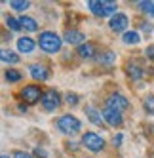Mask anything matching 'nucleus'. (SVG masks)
Listing matches in <instances>:
<instances>
[{
	"label": "nucleus",
	"instance_id": "24",
	"mask_svg": "<svg viewBox=\"0 0 154 158\" xmlns=\"http://www.w3.org/2000/svg\"><path fill=\"white\" fill-rule=\"evenodd\" d=\"M143 105H145V110L148 112V114H154V95H148Z\"/></svg>",
	"mask_w": 154,
	"mask_h": 158
},
{
	"label": "nucleus",
	"instance_id": "6",
	"mask_svg": "<svg viewBox=\"0 0 154 158\" xmlns=\"http://www.w3.org/2000/svg\"><path fill=\"white\" fill-rule=\"evenodd\" d=\"M42 92H40V88L38 86H25L23 89H21V99L25 101V103H36L38 99H42V95H40Z\"/></svg>",
	"mask_w": 154,
	"mask_h": 158
},
{
	"label": "nucleus",
	"instance_id": "14",
	"mask_svg": "<svg viewBox=\"0 0 154 158\" xmlns=\"http://www.w3.org/2000/svg\"><path fill=\"white\" fill-rule=\"evenodd\" d=\"M17 19H19V23H21V29H23L25 32H34L38 29V23L32 17H29V15H21Z\"/></svg>",
	"mask_w": 154,
	"mask_h": 158
},
{
	"label": "nucleus",
	"instance_id": "9",
	"mask_svg": "<svg viewBox=\"0 0 154 158\" xmlns=\"http://www.w3.org/2000/svg\"><path fill=\"white\" fill-rule=\"evenodd\" d=\"M108 27H111L114 32H126V27H128V15L126 14H114L108 21Z\"/></svg>",
	"mask_w": 154,
	"mask_h": 158
},
{
	"label": "nucleus",
	"instance_id": "27",
	"mask_svg": "<svg viewBox=\"0 0 154 158\" xmlns=\"http://www.w3.org/2000/svg\"><path fill=\"white\" fill-rule=\"evenodd\" d=\"M14 158H32V156H30V154H27V152H23V151H17Z\"/></svg>",
	"mask_w": 154,
	"mask_h": 158
},
{
	"label": "nucleus",
	"instance_id": "26",
	"mask_svg": "<svg viewBox=\"0 0 154 158\" xmlns=\"http://www.w3.org/2000/svg\"><path fill=\"white\" fill-rule=\"evenodd\" d=\"M145 53H147V57H148L150 61H154V44H152V46H148V48L145 50Z\"/></svg>",
	"mask_w": 154,
	"mask_h": 158
},
{
	"label": "nucleus",
	"instance_id": "25",
	"mask_svg": "<svg viewBox=\"0 0 154 158\" xmlns=\"http://www.w3.org/2000/svg\"><path fill=\"white\" fill-rule=\"evenodd\" d=\"M65 101H67L69 105H76V103H78V97H76L74 94H67V97H65Z\"/></svg>",
	"mask_w": 154,
	"mask_h": 158
},
{
	"label": "nucleus",
	"instance_id": "31",
	"mask_svg": "<svg viewBox=\"0 0 154 158\" xmlns=\"http://www.w3.org/2000/svg\"><path fill=\"white\" fill-rule=\"evenodd\" d=\"M2 158H10V156H8V154H2Z\"/></svg>",
	"mask_w": 154,
	"mask_h": 158
},
{
	"label": "nucleus",
	"instance_id": "17",
	"mask_svg": "<svg viewBox=\"0 0 154 158\" xmlns=\"http://www.w3.org/2000/svg\"><path fill=\"white\" fill-rule=\"evenodd\" d=\"M86 116H87V120H90L91 124H95V126H101L103 124L101 112H99L97 109H93V107H86Z\"/></svg>",
	"mask_w": 154,
	"mask_h": 158
},
{
	"label": "nucleus",
	"instance_id": "7",
	"mask_svg": "<svg viewBox=\"0 0 154 158\" xmlns=\"http://www.w3.org/2000/svg\"><path fill=\"white\" fill-rule=\"evenodd\" d=\"M103 118L107 120L108 126H122V124H124L122 112H118V110L112 109V107H105V109H103Z\"/></svg>",
	"mask_w": 154,
	"mask_h": 158
},
{
	"label": "nucleus",
	"instance_id": "30",
	"mask_svg": "<svg viewBox=\"0 0 154 158\" xmlns=\"http://www.w3.org/2000/svg\"><path fill=\"white\" fill-rule=\"evenodd\" d=\"M143 29H145V31H152V25H148V23H143Z\"/></svg>",
	"mask_w": 154,
	"mask_h": 158
},
{
	"label": "nucleus",
	"instance_id": "5",
	"mask_svg": "<svg viewBox=\"0 0 154 158\" xmlns=\"http://www.w3.org/2000/svg\"><path fill=\"white\" fill-rule=\"evenodd\" d=\"M61 103V97L55 89H48V92L42 94V107L46 110H55Z\"/></svg>",
	"mask_w": 154,
	"mask_h": 158
},
{
	"label": "nucleus",
	"instance_id": "4",
	"mask_svg": "<svg viewBox=\"0 0 154 158\" xmlns=\"http://www.w3.org/2000/svg\"><path fill=\"white\" fill-rule=\"evenodd\" d=\"M82 145L86 147V149L97 152V151H101L103 147H105V141L101 139V135H97V133H93V131H86V133L82 135Z\"/></svg>",
	"mask_w": 154,
	"mask_h": 158
},
{
	"label": "nucleus",
	"instance_id": "10",
	"mask_svg": "<svg viewBox=\"0 0 154 158\" xmlns=\"http://www.w3.org/2000/svg\"><path fill=\"white\" fill-rule=\"evenodd\" d=\"M29 73L34 80H48L50 78V69L46 65H40V63H34L29 67Z\"/></svg>",
	"mask_w": 154,
	"mask_h": 158
},
{
	"label": "nucleus",
	"instance_id": "19",
	"mask_svg": "<svg viewBox=\"0 0 154 158\" xmlns=\"http://www.w3.org/2000/svg\"><path fill=\"white\" fill-rule=\"evenodd\" d=\"M122 40H124L126 44H139V42H141V36L137 35L135 31H126L124 35H122Z\"/></svg>",
	"mask_w": 154,
	"mask_h": 158
},
{
	"label": "nucleus",
	"instance_id": "8",
	"mask_svg": "<svg viewBox=\"0 0 154 158\" xmlns=\"http://www.w3.org/2000/svg\"><path fill=\"white\" fill-rule=\"evenodd\" d=\"M107 107H112L118 112H124L129 107V101L122 94H112V95H108V99H107Z\"/></svg>",
	"mask_w": 154,
	"mask_h": 158
},
{
	"label": "nucleus",
	"instance_id": "11",
	"mask_svg": "<svg viewBox=\"0 0 154 158\" xmlns=\"http://www.w3.org/2000/svg\"><path fill=\"white\" fill-rule=\"evenodd\" d=\"M84 32L80 31H76V29H69V31H65V35H63V40L65 42H69V44H76V46H82L84 44Z\"/></svg>",
	"mask_w": 154,
	"mask_h": 158
},
{
	"label": "nucleus",
	"instance_id": "12",
	"mask_svg": "<svg viewBox=\"0 0 154 158\" xmlns=\"http://www.w3.org/2000/svg\"><path fill=\"white\" fill-rule=\"evenodd\" d=\"M34 40L32 38H29V36H21L19 40H17V50L21 52V53H30L32 50H34Z\"/></svg>",
	"mask_w": 154,
	"mask_h": 158
},
{
	"label": "nucleus",
	"instance_id": "3",
	"mask_svg": "<svg viewBox=\"0 0 154 158\" xmlns=\"http://www.w3.org/2000/svg\"><path fill=\"white\" fill-rule=\"evenodd\" d=\"M57 128H59L63 133H67V135H74V133L80 131L82 124H80L78 118L72 116V114H63V116L57 120Z\"/></svg>",
	"mask_w": 154,
	"mask_h": 158
},
{
	"label": "nucleus",
	"instance_id": "23",
	"mask_svg": "<svg viewBox=\"0 0 154 158\" xmlns=\"http://www.w3.org/2000/svg\"><path fill=\"white\" fill-rule=\"evenodd\" d=\"M139 8L145 12L147 15H154V2H139Z\"/></svg>",
	"mask_w": 154,
	"mask_h": 158
},
{
	"label": "nucleus",
	"instance_id": "15",
	"mask_svg": "<svg viewBox=\"0 0 154 158\" xmlns=\"http://www.w3.org/2000/svg\"><path fill=\"white\" fill-rule=\"evenodd\" d=\"M78 55L84 57V59H93L95 57V46L90 44V42L82 44V46H78Z\"/></svg>",
	"mask_w": 154,
	"mask_h": 158
},
{
	"label": "nucleus",
	"instance_id": "16",
	"mask_svg": "<svg viewBox=\"0 0 154 158\" xmlns=\"http://www.w3.org/2000/svg\"><path fill=\"white\" fill-rule=\"evenodd\" d=\"M97 61L101 63V65H112L116 61V55L111 50H101V53L97 55Z\"/></svg>",
	"mask_w": 154,
	"mask_h": 158
},
{
	"label": "nucleus",
	"instance_id": "13",
	"mask_svg": "<svg viewBox=\"0 0 154 158\" xmlns=\"http://www.w3.org/2000/svg\"><path fill=\"white\" fill-rule=\"evenodd\" d=\"M126 73H128L129 78H133V80H141L143 78V69L137 65V61H129L126 65Z\"/></svg>",
	"mask_w": 154,
	"mask_h": 158
},
{
	"label": "nucleus",
	"instance_id": "2",
	"mask_svg": "<svg viewBox=\"0 0 154 158\" xmlns=\"http://www.w3.org/2000/svg\"><path fill=\"white\" fill-rule=\"evenodd\" d=\"M38 44L46 53H55L61 50V38L53 31H44L38 38Z\"/></svg>",
	"mask_w": 154,
	"mask_h": 158
},
{
	"label": "nucleus",
	"instance_id": "21",
	"mask_svg": "<svg viewBox=\"0 0 154 158\" xmlns=\"http://www.w3.org/2000/svg\"><path fill=\"white\" fill-rule=\"evenodd\" d=\"M4 76H6V80H8V82H17L19 78H21V73L15 71V69H8V71L4 73Z\"/></svg>",
	"mask_w": 154,
	"mask_h": 158
},
{
	"label": "nucleus",
	"instance_id": "28",
	"mask_svg": "<svg viewBox=\"0 0 154 158\" xmlns=\"http://www.w3.org/2000/svg\"><path fill=\"white\" fill-rule=\"evenodd\" d=\"M34 154H36L38 158H46V156H48V154H46V151H44V149H36V151H34Z\"/></svg>",
	"mask_w": 154,
	"mask_h": 158
},
{
	"label": "nucleus",
	"instance_id": "22",
	"mask_svg": "<svg viewBox=\"0 0 154 158\" xmlns=\"http://www.w3.org/2000/svg\"><path fill=\"white\" fill-rule=\"evenodd\" d=\"M10 6H12L14 10H17V12H25V10L30 6V2H27V0H14Z\"/></svg>",
	"mask_w": 154,
	"mask_h": 158
},
{
	"label": "nucleus",
	"instance_id": "20",
	"mask_svg": "<svg viewBox=\"0 0 154 158\" xmlns=\"http://www.w3.org/2000/svg\"><path fill=\"white\" fill-rule=\"evenodd\" d=\"M6 25L12 29V31H15V32H19V31H23L21 29V23H19V19H15V17H12V15H8L6 17Z\"/></svg>",
	"mask_w": 154,
	"mask_h": 158
},
{
	"label": "nucleus",
	"instance_id": "1",
	"mask_svg": "<svg viewBox=\"0 0 154 158\" xmlns=\"http://www.w3.org/2000/svg\"><path fill=\"white\" fill-rule=\"evenodd\" d=\"M90 10L97 17H108L116 14V2L112 0H90Z\"/></svg>",
	"mask_w": 154,
	"mask_h": 158
},
{
	"label": "nucleus",
	"instance_id": "29",
	"mask_svg": "<svg viewBox=\"0 0 154 158\" xmlns=\"http://www.w3.org/2000/svg\"><path fill=\"white\" fill-rule=\"evenodd\" d=\"M122 139H124V135L120 133V135H116V137L112 139V143H114V145H120V143H122Z\"/></svg>",
	"mask_w": 154,
	"mask_h": 158
},
{
	"label": "nucleus",
	"instance_id": "18",
	"mask_svg": "<svg viewBox=\"0 0 154 158\" xmlns=\"http://www.w3.org/2000/svg\"><path fill=\"white\" fill-rule=\"evenodd\" d=\"M0 59H2V63H10V65H14V63H19V57H17V53L14 52H10V50H2L0 52Z\"/></svg>",
	"mask_w": 154,
	"mask_h": 158
}]
</instances>
